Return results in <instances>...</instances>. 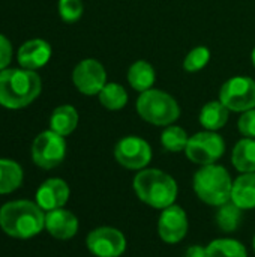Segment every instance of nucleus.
I'll return each instance as SVG.
<instances>
[{
	"instance_id": "obj_1",
	"label": "nucleus",
	"mask_w": 255,
	"mask_h": 257,
	"mask_svg": "<svg viewBox=\"0 0 255 257\" xmlns=\"http://www.w3.org/2000/svg\"><path fill=\"white\" fill-rule=\"evenodd\" d=\"M42 83L35 71L11 68L0 71V104L11 110L24 108L41 93Z\"/></svg>"
},
{
	"instance_id": "obj_2",
	"label": "nucleus",
	"mask_w": 255,
	"mask_h": 257,
	"mask_svg": "<svg viewBox=\"0 0 255 257\" xmlns=\"http://www.w3.org/2000/svg\"><path fill=\"white\" fill-rule=\"evenodd\" d=\"M0 227L12 238L29 239L45 227V215L38 203L29 200L8 202L0 209Z\"/></svg>"
},
{
	"instance_id": "obj_3",
	"label": "nucleus",
	"mask_w": 255,
	"mask_h": 257,
	"mask_svg": "<svg viewBox=\"0 0 255 257\" xmlns=\"http://www.w3.org/2000/svg\"><path fill=\"white\" fill-rule=\"evenodd\" d=\"M134 191L143 203L155 209H165L177 197V184L162 170L144 169L134 178Z\"/></svg>"
},
{
	"instance_id": "obj_4",
	"label": "nucleus",
	"mask_w": 255,
	"mask_h": 257,
	"mask_svg": "<svg viewBox=\"0 0 255 257\" xmlns=\"http://www.w3.org/2000/svg\"><path fill=\"white\" fill-rule=\"evenodd\" d=\"M233 181L225 167L203 166L194 176V191L198 199L210 206H222L230 202Z\"/></svg>"
},
{
	"instance_id": "obj_5",
	"label": "nucleus",
	"mask_w": 255,
	"mask_h": 257,
	"mask_svg": "<svg viewBox=\"0 0 255 257\" xmlns=\"http://www.w3.org/2000/svg\"><path fill=\"white\" fill-rule=\"evenodd\" d=\"M137 111L143 120L156 126H168L180 116L177 101L170 93L159 89L141 92L137 99Z\"/></svg>"
},
{
	"instance_id": "obj_6",
	"label": "nucleus",
	"mask_w": 255,
	"mask_h": 257,
	"mask_svg": "<svg viewBox=\"0 0 255 257\" xmlns=\"http://www.w3.org/2000/svg\"><path fill=\"white\" fill-rule=\"evenodd\" d=\"M219 101L230 110L245 113L255 108V80L251 77H231L219 92Z\"/></svg>"
},
{
	"instance_id": "obj_7",
	"label": "nucleus",
	"mask_w": 255,
	"mask_h": 257,
	"mask_svg": "<svg viewBox=\"0 0 255 257\" xmlns=\"http://www.w3.org/2000/svg\"><path fill=\"white\" fill-rule=\"evenodd\" d=\"M186 157L200 166L215 164L225 152L224 139L213 131H201L189 137L186 145Z\"/></svg>"
},
{
	"instance_id": "obj_8",
	"label": "nucleus",
	"mask_w": 255,
	"mask_h": 257,
	"mask_svg": "<svg viewBox=\"0 0 255 257\" xmlns=\"http://www.w3.org/2000/svg\"><path fill=\"white\" fill-rule=\"evenodd\" d=\"M66 155V143L62 136L48 130L41 133L32 145V158L41 169L57 167Z\"/></svg>"
},
{
	"instance_id": "obj_9",
	"label": "nucleus",
	"mask_w": 255,
	"mask_h": 257,
	"mask_svg": "<svg viewBox=\"0 0 255 257\" xmlns=\"http://www.w3.org/2000/svg\"><path fill=\"white\" fill-rule=\"evenodd\" d=\"M116 161L129 170H141L152 160L150 145L141 137L128 136L117 142L114 148Z\"/></svg>"
},
{
	"instance_id": "obj_10",
	"label": "nucleus",
	"mask_w": 255,
	"mask_h": 257,
	"mask_svg": "<svg viewBox=\"0 0 255 257\" xmlns=\"http://www.w3.org/2000/svg\"><path fill=\"white\" fill-rule=\"evenodd\" d=\"M87 248L96 257H119L126 248L123 233L114 227H98L87 236Z\"/></svg>"
},
{
	"instance_id": "obj_11",
	"label": "nucleus",
	"mask_w": 255,
	"mask_h": 257,
	"mask_svg": "<svg viewBox=\"0 0 255 257\" xmlns=\"http://www.w3.org/2000/svg\"><path fill=\"white\" fill-rule=\"evenodd\" d=\"M72 81L81 93L98 95L107 84V72L96 59H84L74 68Z\"/></svg>"
},
{
	"instance_id": "obj_12",
	"label": "nucleus",
	"mask_w": 255,
	"mask_h": 257,
	"mask_svg": "<svg viewBox=\"0 0 255 257\" xmlns=\"http://www.w3.org/2000/svg\"><path fill=\"white\" fill-rule=\"evenodd\" d=\"M158 232L161 239L168 244L180 242L188 232V217L185 211L176 205L162 209L158 220Z\"/></svg>"
},
{
	"instance_id": "obj_13",
	"label": "nucleus",
	"mask_w": 255,
	"mask_h": 257,
	"mask_svg": "<svg viewBox=\"0 0 255 257\" xmlns=\"http://www.w3.org/2000/svg\"><path fill=\"white\" fill-rule=\"evenodd\" d=\"M69 199V187L59 178L47 179L36 191V203L42 211L62 208Z\"/></svg>"
},
{
	"instance_id": "obj_14",
	"label": "nucleus",
	"mask_w": 255,
	"mask_h": 257,
	"mask_svg": "<svg viewBox=\"0 0 255 257\" xmlns=\"http://www.w3.org/2000/svg\"><path fill=\"white\" fill-rule=\"evenodd\" d=\"M17 59L24 69H39L51 59V45L44 39H30L20 47Z\"/></svg>"
},
{
	"instance_id": "obj_15",
	"label": "nucleus",
	"mask_w": 255,
	"mask_h": 257,
	"mask_svg": "<svg viewBox=\"0 0 255 257\" xmlns=\"http://www.w3.org/2000/svg\"><path fill=\"white\" fill-rule=\"evenodd\" d=\"M45 229L56 239H71L77 235L78 220L72 212L63 208L53 209L45 215Z\"/></svg>"
},
{
	"instance_id": "obj_16",
	"label": "nucleus",
	"mask_w": 255,
	"mask_h": 257,
	"mask_svg": "<svg viewBox=\"0 0 255 257\" xmlns=\"http://www.w3.org/2000/svg\"><path fill=\"white\" fill-rule=\"evenodd\" d=\"M231 202L240 209L255 208V172L243 173L233 182Z\"/></svg>"
},
{
	"instance_id": "obj_17",
	"label": "nucleus",
	"mask_w": 255,
	"mask_h": 257,
	"mask_svg": "<svg viewBox=\"0 0 255 257\" xmlns=\"http://www.w3.org/2000/svg\"><path fill=\"white\" fill-rule=\"evenodd\" d=\"M77 125H78V113L69 104L57 107L53 111L51 117H50L51 131L57 133L62 137H66V136L72 134L74 130L77 128Z\"/></svg>"
},
{
	"instance_id": "obj_18",
	"label": "nucleus",
	"mask_w": 255,
	"mask_h": 257,
	"mask_svg": "<svg viewBox=\"0 0 255 257\" xmlns=\"http://www.w3.org/2000/svg\"><path fill=\"white\" fill-rule=\"evenodd\" d=\"M156 74L153 66L146 60H137L128 69V81L132 89L138 92H146L155 84Z\"/></svg>"
},
{
	"instance_id": "obj_19",
	"label": "nucleus",
	"mask_w": 255,
	"mask_h": 257,
	"mask_svg": "<svg viewBox=\"0 0 255 257\" xmlns=\"http://www.w3.org/2000/svg\"><path fill=\"white\" fill-rule=\"evenodd\" d=\"M228 113L230 110L221 101H210L200 111V123L207 131H218L227 123Z\"/></svg>"
},
{
	"instance_id": "obj_20",
	"label": "nucleus",
	"mask_w": 255,
	"mask_h": 257,
	"mask_svg": "<svg viewBox=\"0 0 255 257\" xmlns=\"http://www.w3.org/2000/svg\"><path fill=\"white\" fill-rule=\"evenodd\" d=\"M233 166L242 173L255 172V139L239 140L231 154Z\"/></svg>"
},
{
	"instance_id": "obj_21",
	"label": "nucleus",
	"mask_w": 255,
	"mask_h": 257,
	"mask_svg": "<svg viewBox=\"0 0 255 257\" xmlns=\"http://www.w3.org/2000/svg\"><path fill=\"white\" fill-rule=\"evenodd\" d=\"M23 184V169L12 160H0V194L15 191Z\"/></svg>"
},
{
	"instance_id": "obj_22",
	"label": "nucleus",
	"mask_w": 255,
	"mask_h": 257,
	"mask_svg": "<svg viewBox=\"0 0 255 257\" xmlns=\"http://www.w3.org/2000/svg\"><path fill=\"white\" fill-rule=\"evenodd\" d=\"M101 104L111 111L122 110L128 104V93L119 83H107L98 93Z\"/></svg>"
},
{
	"instance_id": "obj_23",
	"label": "nucleus",
	"mask_w": 255,
	"mask_h": 257,
	"mask_svg": "<svg viewBox=\"0 0 255 257\" xmlns=\"http://www.w3.org/2000/svg\"><path fill=\"white\" fill-rule=\"evenodd\" d=\"M207 257H248L246 248L236 239H215L206 247Z\"/></svg>"
},
{
	"instance_id": "obj_24",
	"label": "nucleus",
	"mask_w": 255,
	"mask_h": 257,
	"mask_svg": "<svg viewBox=\"0 0 255 257\" xmlns=\"http://www.w3.org/2000/svg\"><path fill=\"white\" fill-rule=\"evenodd\" d=\"M188 140H189V137H188L186 131L176 125H168L161 134V145L168 152L185 151Z\"/></svg>"
},
{
	"instance_id": "obj_25",
	"label": "nucleus",
	"mask_w": 255,
	"mask_h": 257,
	"mask_svg": "<svg viewBox=\"0 0 255 257\" xmlns=\"http://www.w3.org/2000/svg\"><path fill=\"white\" fill-rule=\"evenodd\" d=\"M242 209L239 206H236L233 202L230 203H225L221 206L218 215H216V220H218V224L219 227L224 230V232H233L237 229L239 226V221H240V217H242Z\"/></svg>"
},
{
	"instance_id": "obj_26",
	"label": "nucleus",
	"mask_w": 255,
	"mask_h": 257,
	"mask_svg": "<svg viewBox=\"0 0 255 257\" xmlns=\"http://www.w3.org/2000/svg\"><path fill=\"white\" fill-rule=\"evenodd\" d=\"M209 60H210L209 48L198 45L186 54V57L183 60V69L186 72H198L209 63Z\"/></svg>"
},
{
	"instance_id": "obj_27",
	"label": "nucleus",
	"mask_w": 255,
	"mask_h": 257,
	"mask_svg": "<svg viewBox=\"0 0 255 257\" xmlns=\"http://www.w3.org/2000/svg\"><path fill=\"white\" fill-rule=\"evenodd\" d=\"M83 0H59V14L66 23L78 21L83 15Z\"/></svg>"
},
{
	"instance_id": "obj_28",
	"label": "nucleus",
	"mask_w": 255,
	"mask_h": 257,
	"mask_svg": "<svg viewBox=\"0 0 255 257\" xmlns=\"http://www.w3.org/2000/svg\"><path fill=\"white\" fill-rule=\"evenodd\" d=\"M237 128L245 137L255 139V108L245 111L240 116V119L237 122Z\"/></svg>"
},
{
	"instance_id": "obj_29",
	"label": "nucleus",
	"mask_w": 255,
	"mask_h": 257,
	"mask_svg": "<svg viewBox=\"0 0 255 257\" xmlns=\"http://www.w3.org/2000/svg\"><path fill=\"white\" fill-rule=\"evenodd\" d=\"M12 60V44L11 41L0 33V71L6 69Z\"/></svg>"
},
{
	"instance_id": "obj_30",
	"label": "nucleus",
	"mask_w": 255,
	"mask_h": 257,
	"mask_svg": "<svg viewBox=\"0 0 255 257\" xmlns=\"http://www.w3.org/2000/svg\"><path fill=\"white\" fill-rule=\"evenodd\" d=\"M183 257H207L206 253V248L201 247V245H194V247H189L185 253Z\"/></svg>"
},
{
	"instance_id": "obj_31",
	"label": "nucleus",
	"mask_w": 255,
	"mask_h": 257,
	"mask_svg": "<svg viewBox=\"0 0 255 257\" xmlns=\"http://www.w3.org/2000/svg\"><path fill=\"white\" fill-rule=\"evenodd\" d=\"M251 60H252V65L255 66V47L254 50H252V54H251Z\"/></svg>"
},
{
	"instance_id": "obj_32",
	"label": "nucleus",
	"mask_w": 255,
	"mask_h": 257,
	"mask_svg": "<svg viewBox=\"0 0 255 257\" xmlns=\"http://www.w3.org/2000/svg\"><path fill=\"white\" fill-rule=\"evenodd\" d=\"M252 245H254V251H255V236H254V241H252Z\"/></svg>"
}]
</instances>
